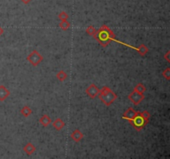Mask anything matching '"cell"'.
<instances>
[{
  "label": "cell",
  "instance_id": "cell-1",
  "mask_svg": "<svg viewBox=\"0 0 170 159\" xmlns=\"http://www.w3.org/2000/svg\"><path fill=\"white\" fill-rule=\"evenodd\" d=\"M93 37L103 47H106L112 40L115 39L114 32L106 25H102L101 28L96 30Z\"/></svg>",
  "mask_w": 170,
  "mask_h": 159
},
{
  "label": "cell",
  "instance_id": "cell-2",
  "mask_svg": "<svg viewBox=\"0 0 170 159\" xmlns=\"http://www.w3.org/2000/svg\"><path fill=\"white\" fill-rule=\"evenodd\" d=\"M97 96L99 97L102 103L106 106L111 105L118 97L116 94L112 90H110L108 86H103L101 89H100V92Z\"/></svg>",
  "mask_w": 170,
  "mask_h": 159
},
{
  "label": "cell",
  "instance_id": "cell-3",
  "mask_svg": "<svg viewBox=\"0 0 170 159\" xmlns=\"http://www.w3.org/2000/svg\"><path fill=\"white\" fill-rule=\"evenodd\" d=\"M27 61L32 66L36 67V66H38V65H40L42 62V61H43V56L41 55L39 51H38L37 50H33L27 56Z\"/></svg>",
  "mask_w": 170,
  "mask_h": 159
},
{
  "label": "cell",
  "instance_id": "cell-4",
  "mask_svg": "<svg viewBox=\"0 0 170 159\" xmlns=\"http://www.w3.org/2000/svg\"><path fill=\"white\" fill-rule=\"evenodd\" d=\"M145 96L144 94L138 93V92H136V91H133L130 94H129V95H128L129 100L131 101L135 105L140 104L145 99Z\"/></svg>",
  "mask_w": 170,
  "mask_h": 159
},
{
  "label": "cell",
  "instance_id": "cell-5",
  "mask_svg": "<svg viewBox=\"0 0 170 159\" xmlns=\"http://www.w3.org/2000/svg\"><path fill=\"white\" fill-rule=\"evenodd\" d=\"M130 124H132L133 127H134L135 130H137V131H140V130H141V129H142L146 125V124H147L146 123H145V120L142 119V117L140 116V114H138L137 116L135 117V119H133Z\"/></svg>",
  "mask_w": 170,
  "mask_h": 159
},
{
  "label": "cell",
  "instance_id": "cell-6",
  "mask_svg": "<svg viewBox=\"0 0 170 159\" xmlns=\"http://www.w3.org/2000/svg\"><path fill=\"white\" fill-rule=\"evenodd\" d=\"M100 92V89L96 86L95 84H91L87 89H86V94L89 96L91 99H95L98 95Z\"/></svg>",
  "mask_w": 170,
  "mask_h": 159
},
{
  "label": "cell",
  "instance_id": "cell-7",
  "mask_svg": "<svg viewBox=\"0 0 170 159\" xmlns=\"http://www.w3.org/2000/svg\"><path fill=\"white\" fill-rule=\"evenodd\" d=\"M139 114H140V112L139 111L136 112L135 109H133V108H129V109H127L126 111L124 112V114H123V116H122V118H123V119H127V120L129 121V123H130V122L132 121L133 119H135V117L137 116Z\"/></svg>",
  "mask_w": 170,
  "mask_h": 159
},
{
  "label": "cell",
  "instance_id": "cell-8",
  "mask_svg": "<svg viewBox=\"0 0 170 159\" xmlns=\"http://www.w3.org/2000/svg\"><path fill=\"white\" fill-rule=\"evenodd\" d=\"M84 138L83 134L81 133V130L78 129H75L71 134V139L73 140L74 142H76V143H79V142H81Z\"/></svg>",
  "mask_w": 170,
  "mask_h": 159
},
{
  "label": "cell",
  "instance_id": "cell-9",
  "mask_svg": "<svg viewBox=\"0 0 170 159\" xmlns=\"http://www.w3.org/2000/svg\"><path fill=\"white\" fill-rule=\"evenodd\" d=\"M10 91L6 88V86H4L3 85L0 86V101L1 102L5 100L10 95Z\"/></svg>",
  "mask_w": 170,
  "mask_h": 159
},
{
  "label": "cell",
  "instance_id": "cell-10",
  "mask_svg": "<svg viewBox=\"0 0 170 159\" xmlns=\"http://www.w3.org/2000/svg\"><path fill=\"white\" fill-rule=\"evenodd\" d=\"M65 125H66L65 122L61 118H57L52 123V126H53V128L56 129V131H61V129L65 127Z\"/></svg>",
  "mask_w": 170,
  "mask_h": 159
},
{
  "label": "cell",
  "instance_id": "cell-11",
  "mask_svg": "<svg viewBox=\"0 0 170 159\" xmlns=\"http://www.w3.org/2000/svg\"><path fill=\"white\" fill-rule=\"evenodd\" d=\"M23 151L27 155H32L36 151V147L32 143H28L25 146L23 147Z\"/></svg>",
  "mask_w": 170,
  "mask_h": 159
},
{
  "label": "cell",
  "instance_id": "cell-12",
  "mask_svg": "<svg viewBox=\"0 0 170 159\" xmlns=\"http://www.w3.org/2000/svg\"><path fill=\"white\" fill-rule=\"evenodd\" d=\"M39 123L43 127H47L51 123V117L49 116L48 114H43L39 119Z\"/></svg>",
  "mask_w": 170,
  "mask_h": 159
},
{
  "label": "cell",
  "instance_id": "cell-13",
  "mask_svg": "<svg viewBox=\"0 0 170 159\" xmlns=\"http://www.w3.org/2000/svg\"><path fill=\"white\" fill-rule=\"evenodd\" d=\"M21 114L23 115V117H25V118H28L31 115V114H33V110L28 107V106H23V108L21 109L20 110Z\"/></svg>",
  "mask_w": 170,
  "mask_h": 159
},
{
  "label": "cell",
  "instance_id": "cell-14",
  "mask_svg": "<svg viewBox=\"0 0 170 159\" xmlns=\"http://www.w3.org/2000/svg\"><path fill=\"white\" fill-rule=\"evenodd\" d=\"M137 51L139 52L141 56H145L148 52H149V48L145 44H141V45L137 48Z\"/></svg>",
  "mask_w": 170,
  "mask_h": 159
},
{
  "label": "cell",
  "instance_id": "cell-15",
  "mask_svg": "<svg viewBox=\"0 0 170 159\" xmlns=\"http://www.w3.org/2000/svg\"><path fill=\"white\" fill-rule=\"evenodd\" d=\"M56 77L57 78V80L61 81V82H63L67 79L68 76H67V74H66V71H64L63 70H61V71H59L56 75Z\"/></svg>",
  "mask_w": 170,
  "mask_h": 159
},
{
  "label": "cell",
  "instance_id": "cell-16",
  "mask_svg": "<svg viewBox=\"0 0 170 159\" xmlns=\"http://www.w3.org/2000/svg\"><path fill=\"white\" fill-rule=\"evenodd\" d=\"M59 28H61L62 31H67L69 28L71 27V23L67 20H61L58 24Z\"/></svg>",
  "mask_w": 170,
  "mask_h": 159
},
{
  "label": "cell",
  "instance_id": "cell-17",
  "mask_svg": "<svg viewBox=\"0 0 170 159\" xmlns=\"http://www.w3.org/2000/svg\"><path fill=\"white\" fill-rule=\"evenodd\" d=\"M146 90H147V89H146L145 86L142 83L137 84V85L135 86V88H134V91H136V92H138V93H140V94L145 93V91H146Z\"/></svg>",
  "mask_w": 170,
  "mask_h": 159
},
{
  "label": "cell",
  "instance_id": "cell-18",
  "mask_svg": "<svg viewBox=\"0 0 170 159\" xmlns=\"http://www.w3.org/2000/svg\"><path fill=\"white\" fill-rule=\"evenodd\" d=\"M140 116L142 117V119L145 120V123L148 124V123H149V121H150V117H151V114H150V112L147 111V110H144V111L140 112Z\"/></svg>",
  "mask_w": 170,
  "mask_h": 159
},
{
  "label": "cell",
  "instance_id": "cell-19",
  "mask_svg": "<svg viewBox=\"0 0 170 159\" xmlns=\"http://www.w3.org/2000/svg\"><path fill=\"white\" fill-rule=\"evenodd\" d=\"M96 32V29L94 28V26H92V25L89 26V27L86 29V33H87L89 36H92V37L94 36Z\"/></svg>",
  "mask_w": 170,
  "mask_h": 159
},
{
  "label": "cell",
  "instance_id": "cell-20",
  "mask_svg": "<svg viewBox=\"0 0 170 159\" xmlns=\"http://www.w3.org/2000/svg\"><path fill=\"white\" fill-rule=\"evenodd\" d=\"M162 76H163V78H165L167 81L170 80V67H167V68L163 70L162 72Z\"/></svg>",
  "mask_w": 170,
  "mask_h": 159
},
{
  "label": "cell",
  "instance_id": "cell-21",
  "mask_svg": "<svg viewBox=\"0 0 170 159\" xmlns=\"http://www.w3.org/2000/svg\"><path fill=\"white\" fill-rule=\"evenodd\" d=\"M69 18V15L67 14V13L66 12H64V11H62V12H61V13L58 14V18L60 19V20H67Z\"/></svg>",
  "mask_w": 170,
  "mask_h": 159
},
{
  "label": "cell",
  "instance_id": "cell-22",
  "mask_svg": "<svg viewBox=\"0 0 170 159\" xmlns=\"http://www.w3.org/2000/svg\"><path fill=\"white\" fill-rule=\"evenodd\" d=\"M169 55H170V51H168L166 54H164V56H163V59H165L167 62L169 63L170 62V58H169Z\"/></svg>",
  "mask_w": 170,
  "mask_h": 159
},
{
  "label": "cell",
  "instance_id": "cell-23",
  "mask_svg": "<svg viewBox=\"0 0 170 159\" xmlns=\"http://www.w3.org/2000/svg\"><path fill=\"white\" fill-rule=\"evenodd\" d=\"M21 2L24 4H28V3H30L33 0H20Z\"/></svg>",
  "mask_w": 170,
  "mask_h": 159
},
{
  "label": "cell",
  "instance_id": "cell-24",
  "mask_svg": "<svg viewBox=\"0 0 170 159\" xmlns=\"http://www.w3.org/2000/svg\"><path fill=\"white\" fill-rule=\"evenodd\" d=\"M3 33H4V29H3V28H2L1 26H0V37L3 35Z\"/></svg>",
  "mask_w": 170,
  "mask_h": 159
}]
</instances>
